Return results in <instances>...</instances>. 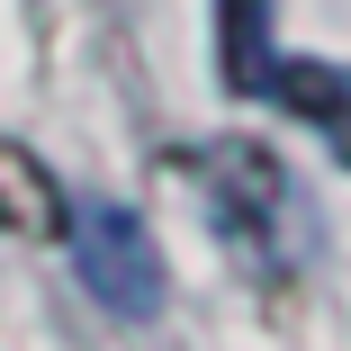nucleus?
<instances>
[{
	"label": "nucleus",
	"instance_id": "nucleus-1",
	"mask_svg": "<svg viewBox=\"0 0 351 351\" xmlns=\"http://www.w3.org/2000/svg\"><path fill=\"white\" fill-rule=\"evenodd\" d=\"M198 189H207V226H217L252 270H306L324 226H315V207L298 189V171L279 162L270 145H252V135H217V145H198L189 154Z\"/></svg>",
	"mask_w": 351,
	"mask_h": 351
},
{
	"label": "nucleus",
	"instance_id": "nucleus-2",
	"mask_svg": "<svg viewBox=\"0 0 351 351\" xmlns=\"http://www.w3.org/2000/svg\"><path fill=\"white\" fill-rule=\"evenodd\" d=\"M63 234H73V270L82 289L117 315V324H154L171 306V270H162V243L154 226L117 198H73L63 207Z\"/></svg>",
	"mask_w": 351,
	"mask_h": 351
},
{
	"label": "nucleus",
	"instance_id": "nucleus-3",
	"mask_svg": "<svg viewBox=\"0 0 351 351\" xmlns=\"http://www.w3.org/2000/svg\"><path fill=\"white\" fill-rule=\"evenodd\" d=\"M261 99H279L289 117H306L324 145H333V162H351V63H324V54H279Z\"/></svg>",
	"mask_w": 351,
	"mask_h": 351
},
{
	"label": "nucleus",
	"instance_id": "nucleus-4",
	"mask_svg": "<svg viewBox=\"0 0 351 351\" xmlns=\"http://www.w3.org/2000/svg\"><path fill=\"white\" fill-rule=\"evenodd\" d=\"M270 0H217V73L234 99H261L270 90Z\"/></svg>",
	"mask_w": 351,
	"mask_h": 351
},
{
	"label": "nucleus",
	"instance_id": "nucleus-5",
	"mask_svg": "<svg viewBox=\"0 0 351 351\" xmlns=\"http://www.w3.org/2000/svg\"><path fill=\"white\" fill-rule=\"evenodd\" d=\"M63 207L73 198L54 189V171L0 135V234H63Z\"/></svg>",
	"mask_w": 351,
	"mask_h": 351
}]
</instances>
